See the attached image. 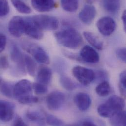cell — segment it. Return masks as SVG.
<instances>
[{
	"label": "cell",
	"instance_id": "cell-9",
	"mask_svg": "<svg viewBox=\"0 0 126 126\" xmlns=\"http://www.w3.org/2000/svg\"><path fill=\"white\" fill-rule=\"evenodd\" d=\"M8 29L9 33L14 37H21L24 33L25 19L19 16H14L8 23Z\"/></svg>",
	"mask_w": 126,
	"mask_h": 126
},
{
	"label": "cell",
	"instance_id": "cell-20",
	"mask_svg": "<svg viewBox=\"0 0 126 126\" xmlns=\"http://www.w3.org/2000/svg\"><path fill=\"white\" fill-rule=\"evenodd\" d=\"M27 118L31 122L39 125L45 124V119L42 115L36 111L29 110L26 113Z\"/></svg>",
	"mask_w": 126,
	"mask_h": 126
},
{
	"label": "cell",
	"instance_id": "cell-30",
	"mask_svg": "<svg viewBox=\"0 0 126 126\" xmlns=\"http://www.w3.org/2000/svg\"><path fill=\"white\" fill-rule=\"evenodd\" d=\"M32 88L37 95H43L48 92L47 86L39 82H34L32 85Z\"/></svg>",
	"mask_w": 126,
	"mask_h": 126
},
{
	"label": "cell",
	"instance_id": "cell-29",
	"mask_svg": "<svg viewBox=\"0 0 126 126\" xmlns=\"http://www.w3.org/2000/svg\"><path fill=\"white\" fill-rule=\"evenodd\" d=\"M45 122L47 124L51 126H63L64 125L62 120L52 115H47L45 118Z\"/></svg>",
	"mask_w": 126,
	"mask_h": 126
},
{
	"label": "cell",
	"instance_id": "cell-15",
	"mask_svg": "<svg viewBox=\"0 0 126 126\" xmlns=\"http://www.w3.org/2000/svg\"><path fill=\"white\" fill-rule=\"evenodd\" d=\"M32 7L40 12H48L56 7L54 0H31Z\"/></svg>",
	"mask_w": 126,
	"mask_h": 126
},
{
	"label": "cell",
	"instance_id": "cell-8",
	"mask_svg": "<svg viewBox=\"0 0 126 126\" xmlns=\"http://www.w3.org/2000/svg\"><path fill=\"white\" fill-rule=\"evenodd\" d=\"M97 27L101 34L105 36H109L115 31L116 23L111 17L105 16L97 21Z\"/></svg>",
	"mask_w": 126,
	"mask_h": 126
},
{
	"label": "cell",
	"instance_id": "cell-19",
	"mask_svg": "<svg viewBox=\"0 0 126 126\" xmlns=\"http://www.w3.org/2000/svg\"><path fill=\"white\" fill-rule=\"evenodd\" d=\"M110 123L112 126H126V111H120L110 118Z\"/></svg>",
	"mask_w": 126,
	"mask_h": 126
},
{
	"label": "cell",
	"instance_id": "cell-21",
	"mask_svg": "<svg viewBox=\"0 0 126 126\" xmlns=\"http://www.w3.org/2000/svg\"><path fill=\"white\" fill-rule=\"evenodd\" d=\"M24 63L25 67L29 75L31 76H34L37 69V64L35 61L30 56L25 55Z\"/></svg>",
	"mask_w": 126,
	"mask_h": 126
},
{
	"label": "cell",
	"instance_id": "cell-10",
	"mask_svg": "<svg viewBox=\"0 0 126 126\" xmlns=\"http://www.w3.org/2000/svg\"><path fill=\"white\" fill-rule=\"evenodd\" d=\"M25 19L24 33L32 38L36 40H40L43 37V33L32 18L27 17Z\"/></svg>",
	"mask_w": 126,
	"mask_h": 126
},
{
	"label": "cell",
	"instance_id": "cell-14",
	"mask_svg": "<svg viewBox=\"0 0 126 126\" xmlns=\"http://www.w3.org/2000/svg\"><path fill=\"white\" fill-rule=\"evenodd\" d=\"M74 102L76 107L81 111H85L88 110L91 104L90 96L84 92L77 93L74 98Z\"/></svg>",
	"mask_w": 126,
	"mask_h": 126
},
{
	"label": "cell",
	"instance_id": "cell-17",
	"mask_svg": "<svg viewBox=\"0 0 126 126\" xmlns=\"http://www.w3.org/2000/svg\"><path fill=\"white\" fill-rule=\"evenodd\" d=\"M52 77V72L51 70L48 67H43L38 72L37 81V82L47 86L50 83Z\"/></svg>",
	"mask_w": 126,
	"mask_h": 126
},
{
	"label": "cell",
	"instance_id": "cell-25",
	"mask_svg": "<svg viewBox=\"0 0 126 126\" xmlns=\"http://www.w3.org/2000/svg\"><path fill=\"white\" fill-rule=\"evenodd\" d=\"M61 5L63 9L67 12H75L78 8V0H61Z\"/></svg>",
	"mask_w": 126,
	"mask_h": 126
},
{
	"label": "cell",
	"instance_id": "cell-31",
	"mask_svg": "<svg viewBox=\"0 0 126 126\" xmlns=\"http://www.w3.org/2000/svg\"><path fill=\"white\" fill-rule=\"evenodd\" d=\"M9 12V6L7 0H0V17L6 16Z\"/></svg>",
	"mask_w": 126,
	"mask_h": 126
},
{
	"label": "cell",
	"instance_id": "cell-33",
	"mask_svg": "<svg viewBox=\"0 0 126 126\" xmlns=\"http://www.w3.org/2000/svg\"><path fill=\"white\" fill-rule=\"evenodd\" d=\"M6 44V37L5 35L0 33V53L2 52L5 48Z\"/></svg>",
	"mask_w": 126,
	"mask_h": 126
},
{
	"label": "cell",
	"instance_id": "cell-34",
	"mask_svg": "<svg viewBox=\"0 0 126 126\" xmlns=\"http://www.w3.org/2000/svg\"><path fill=\"white\" fill-rule=\"evenodd\" d=\"M13 126H27V124L24 122V120L19 116H17L13 121Z\"/></svg>",
	"mask_w": 126,
	"mask_h": 126
},
{
	"label": "cell",
	"instance_id": "cell-22",
	"mask_svg": "<svg viewBox=\"0 0 126 126\" xmlns=\"http://www.w3.org/2000/svg\"><path fill=\"white\" fill-rule=\"evenodd\" d=\"M95 90L97 94L100 97H107L110 92V86L108 81H103L97 85Z\"/></svg>",
	"mask_w": 126,
	"mask_h": 126
},
{
	"label": "cell",
	"instance_id": "cell-27",
	"mask_svg": "<svg viewBox=\"0 0 126 126\" xmlns=\"http://www.w3.org/2000/svg\"><path fill=\"white\" fill-rule=\"evenodd\" d=\"M13 87L11 84L3 81L0 84V91L5 97L11 98L13 97Z\"/></svg>",
	"mask_w": 126,
	"mask_h": 126
},
{
	"label": "cell",
	"instance_id": "cell-7",
	"mask_svg": "<svg viewBox=\"0 0 126 126\" xmlns=\"http://www.w3.org/2000/svg\"><path fill=\"white\" fill-rule=\"evenodd\" d=\"M65 100L66 96L64 93L55 90L48 95L46 102L49 110L52 111H57L63 107Z\"/></svg>",
	"mask_w": 126,
	"mask_h": 126
},
{
	"label": "cell",
	"instance_id": "cell-35",
	"mask_svg": "<svg viewBox=\"0 0 126 126\" xmlns=\"http://www.w3.org/2000/svg\"><path fill=\"white\" fill-rule=\"evenodd\" d=\"M8 67V62L6 58L4 56L1 57L0 58V67H1L3 69L5 70Z\"/></svg>",
	"mask_w": 126,
	"mask_h": 126
},
{
	"label": "cell",
	"instance_id": "cell-18",
	"mask_svg": "<svg viewBox=\"0 0 126 126\" xmlns=\"http://www.w3.org/2000/svg\"><path fill=\"white\" fill-rule=\"evenodd\" d=\"M83 36L86 41L95 49L102 50L104 47L103 42L94 34L89 32H84Z\"/></svg>",
	"mask_w": 126,
	"mask_h": 126
},
{
	"label": "cell",
	"instance_id": "cell-24",
	"mask_svg": "<svg viewBox=\"0 0 126 126\" xmlns=\"http://www.w3.org/2000/svg\"><path fill=\"white\" fill-rule=\"evenodd\" d=\"M11 1L15 8L20 13L29 14L32 12L31 7L21 0H11Z\"/></svg>",
	"mask_w": 126,
	"mask_h": 126
},
{
	"label": "cell",
	"instance_id": "cell-11",
	"mask_svg": "<svg viewBox=\"0 0 126 126\" xmlns=\"http://www.w3.org/2000/svg\"><path fill=\"white\" fill-rule=\"evenodd\" d=\"M97 15V11L94 6L91 4H86L82 8L79 14V20L84 24H91Z\"/></svg>",
	"mask_w": 126,
	"mask_h": 126
},
{
	"label": "cell",
	"instance_id": "cell-16",
	"mask_svg": "<svg viewBox=\"0 0 126 126\" xmlns=\"http://www.w3.org/2000/svg\"><path fill=\"white\" fill-rule=\"evenodd\" d=\"M10 56L12 61L17 64L20 69L22 70V71H25L24 55L17 45H14L12 47Z\"/></svg>",
	"mask_w": 126,
	"mask_h": 126
},
{
	"label": "cell",
	"instance_id": "cell-37",
	"mask_svg": "<svg viewBox=\"0 0 126 126\" xmlns=\"http://www.w3.org/2000/svg\"><path fill=\"white\" fill-rule=\"evenodd\" d=\"M80 125L82 126H96V125L93 123L92 121L89 120H85L83 121L81 124Z\"/></svg>",
	"mask_w": 126,
	"mask_h": 126
},
{
	"label": "cell",
	"instance_id": "cell-2",
	"mask_svg": "<svg viewBox=\"0 0 126 126\" xmlns=\"http://www.w3.org/2000/svg\"><path fill=\"white\" fill-rule=\"evenodd\" d=\"M13 97L23 105L37 103L38 98L32 95V85L27 79L18 81L13 87Z\"/></svg>",
	"mask_w": 126,
	"mask_h": 126
},
{
	"label": "cell",
	"instance_id": "cell-26",
	"mask_svg": "<svg viewBox=\"0 0 126 126\" xmlns=\"http://www.w3.org/2000/svg\"><path fill=\"white\" fill-rule=\"evenodd\" d=\"M60 81L62 86L67 90L72 91L77 87L76 84L67 76H61Z\"/></svg>",
	"mask_w": 126,
	"mask_h": 126
},
{
	"label": "cell",
	"instance_id": "cell-36",
	"mask_svg": "<svg viewBox=\"0 0 126 126\" xmlns=\"http://www.w3.org/2000/svg\"><path fill=\"white\" fill-rule=\"evenodd\" d=\"M121 19L123 22V28L124 31L126 32V11L125 10L122 14V17H121Z\"/></svg>",
	"mask_w": 126,
	"mask_h": 126
},
{
	"label": "cell",
	"instance_id": "cell-38",
	"mask_svg": "<svg viewBox=\"0 0 126 126\" xmlns=\"http://www.w3.org/2000/svg\"><path fill=\"white\" fill-rule=\"evenodd\" d=\"M3 80H2V79L0 77V84L3 82Z\"/></svg>",
	"mask_w": 126,
	"mask_h": 126
},
{
	"label": "cell",
	"instance_id": "cell-13",
	"mask_svg": "<svg viewBox=\"0 0 126 126\" xmlns=\"http://www.w3.org/2000/svg\"><path fill=\"white\" fill-rule=\"evenodd\" d=\"M80 57L84 62L91 64L98 63L100 61V56L97 52L88 45H85L81 49Z\"/></svg>",
	"mask_w": 126,
	"mask_h": 126
},
{
	"label": "cell",
	"instance_id": "cell-4",
	"mask_svg": "<svg viewBox=\"0 0 126 126\" xmlns=\"http://www.w3.org/2000/svg\"><path fill=\"white\" fill-rule=\"evenodd\" d=\"M32 19L41 30L55 31L59 27V21L54 16L42 14L36 15L33 16Z\"/></svg>",
	"mask_w": 126,
	"mask_h": 126
},
{
	"label": "cell",
	"instance_id": "cell-12",
	"mask_svg": "<svg viewBox=\"0 0 126 126\" xmlns=\"http://www.w3.org/2000/svg\"><path fill=\"white\" fill-rule=\"evenodd\" d=\"M14 110L13 104L6 101H0V120L5 122L11 120L14 115Z\"/></svg>",
	"mask_w": 126,
	"mask_h": 126
},
{
	"label": "cell",
	"instance_id": "cell-23",
	"mask_svg": "<svg viewBox=\"0 0 126 126\" xmlns=\"http://www.w3.org/2000/svg\"><path fill=\"white\" fill-rule=\"evenodd\" d=\"M103 6L107 11L112 13L117 12L120 7L119 0H104L103 1Z\"/></svg>",
	"mask_w": 126,
	"mask_h": 126
},
{
	"label": "cell",
	"instance_id": "cell-28",
	"mask_svg": "<svg viewBox=\"0 0 126 126\" xmlns=\"http://www.w3.org/2000/svg\"><path fill=\"white\" fill-rule=\"evenodd\" d=\"M119 88L120 92L123 97L126 96V72L123 71L119 75Z\"/></svg>",
	"mask_w": 126,
	"mask_h": 126
},
{
	"label": "cell",
	"instance_id": "cell-5",
	"mask_svg": "<svg viewBox=\"0 0 126 126\" xmlns=\"http://www.w3.org/2000/svg\"><path fill=\"white\" fill-rule=\"evenodd\" d=\"M72 74L76 79L84 85H88L95 79V74L90 69L77 66L72 69Z\"/></svg>",
	"mask_w": 126,
	"mask_h": 126
},
{
	"label": "cell",
	"instance_id": "cell-1",
	"mask_svg": "<svg viewBox=\"0 0 126 126\" xmlns=\"http://www.w3.org/2000/svg\"><path fill=\"white\" fill-rule=\"evenodd\" d=\"M55 37L60 45L70 49H78L83 42L80 34L72 27H67L56 32Z\"/></svg>",
	"mask_w": 126,
	"mask_h": 126
},
{
	"label": "cell",
	"instance_id": "cell-32",
	"mask_svg": "<svg viewBox=\"0 0 126 126\" xmlns=\"http://www.w3.org/2000/svg\"><path fill=\"white\" fill-rule=\"evenodd\" d=\"M116 56L117 58L122 62H126V50L125 48H119L116 51Z\"/></svg>",
	"mask_w": 126,
	"mask_h": 126
},
{
	"label": "cell",
	"instance_id": "cell-6",
	"mask_svg": "<svg viewBox=\"0 0 126 126\" xmlns=\"http://www.w3.org/2000/svg\"><path fill=\"white\" fill-rule=\"evenodd\" d=\"M24 48L37 62L44 64H49L50 63L48 55L44 49L38 45L31 43L26 44Z\"/></svg>",
	"mask_w": 126,
	"mask_h": 126
},
{
	"label": "cell",
	"instance_id": "cell-39",
	"mask_svg": "<svg viewBox=\"0 0 126 126\" xmlns=\"http://www.w3.org/2000/svg\"></svg>",
	"mask_w": 126,
	"mask_h": 126
},
{
	"label": "cell",
	"instance_id": "cell-3",
	"mask_svg": "<svg viewBox=\"0 0 126 126\" xmlns=\"http://www.w3.org/2000/svg\"><path fill=\"white\" fill-rule=\"evenodd\" d=\"M125 106V101L122 98L114 95L98 107L97 112L102 117L110 118L116 113L124 110Z\"/></svg>",
	"mask_w": 126,
	"mask_h": 126
}]
</instances>
